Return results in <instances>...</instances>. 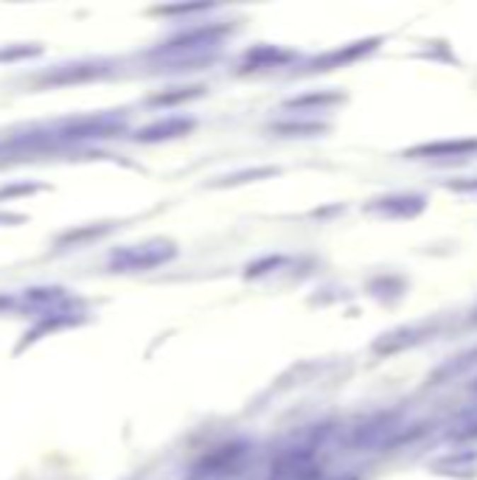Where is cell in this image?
<instances>
[{
  "mask_svg": "<svg viewBox=\"0 0 477 480\" xmlns=\"http://www.w3.org/2000/svg\"><path fill=\"white\" fill-rule=\"evenodd\" d=\"M174 256V250H171V244H146V247H141V250H130V253H124V256H118V267H130V270H144V267H155V264H163L166 258H171Z\"/></svg>",
  "mask_w": 477,
  "mask_h": 480,
  "instance_id": "cell-1",
  "label": "cell"
},
{
  "mask_svg": "<svg viewBox=\"0 0 477 480\" xmlns=\"http://www.w3.org/2000/svg\"><path fill=\"white\" fill-rule=\"evenodd\" d=\"M374 42H377V40H371V42H357V45L345 48L343 54H340V51H331V54H326V57L315 59V62H312V68H315V71H326V68H334L337 62H340V65H343V62H351V59H357L360 54H368V51L374 48Z\"/></svg>",
  "mask_w": 477,
  "mask_h": 480,
  "instance_id": "cell-2",
  "label": "cell"
},
{
  "mask_svg": "<svg viewBox=\"0 0 477 480\" xmlns=\"http://www.w3.org/2000/svg\"><path fill=\"white\" fill-rule=\"evenodd\" d=\"M477 141H444V144H432V147H418L413 149L410 155H466V152H475Z\"/></svg>",
  "mask_w": 477,
  "mask_h": 480,
  "instance_id": "cell-3",
  "label": "cell"
},
{
  "mask_svg": "<svg viewBox=\"0 0 477 480\" xmlns=\"http://www.w3.org/2000/svg\"><path fill=\"white\" fill-rule=\"evenodd\" d=\"M194 124L191 121H185V118H174V121H163V124H155V127H149V130H144L141 132V138H171V135H183V132H188Z\"/></svg>",
  "mask_w": 477,
  "mask_h": 480,
  "instance_id": "cell-4",
  "label": "cell"
}]
</instances>
